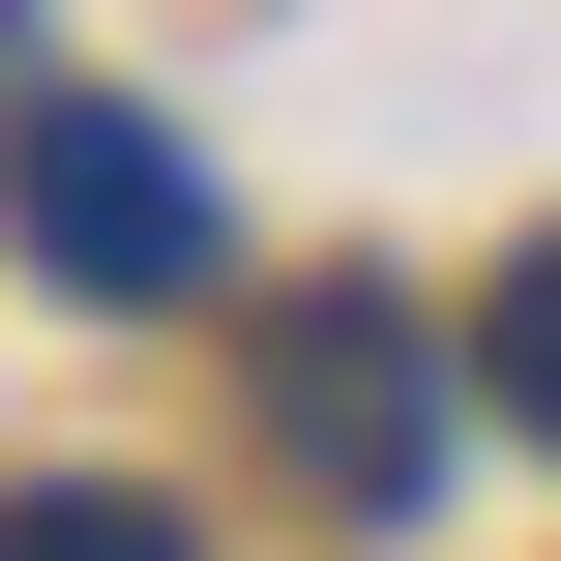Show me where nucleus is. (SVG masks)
<instances>
[{"label":"nucleus","instance_id":"nucleus-2","mask_svg":"<svg viewBox=\"0 0 561 561\" xmlns=\"http://www.w3.org/2000/svg\"><path fill=\"white\" fill-rule=\"evenodd\" d=\"M237 355H266V444H296L325 503H414V473H444V355H414V296H266Z\"/></svg>","mask_w":561,"mask_h":561},{"label":"nucleus","instance_id":"nucleus-3","mask_svg":"<svg viewBox=\"0 0 561 561\" xmlns=\"http://www.w3.org/2000/svg\"><path fill=\"white\" fill-rule=\"evenodd\" d=\"M0 561H178L148 473H0Z\"/></svg>","mask_w":561,"mask_h":561},{"label":"nucleus","instance_id":"nucleus-1","mask_svg":"<svg viewBox=\"0 0 561 561\" xmlns=\"http://www.w3.org/2000/svg\"><path fill=\"white\" fill-rule=\"evenodd\" d=\"M0 207H30V266H59V296H207V266H237L207 148H178V118H118V89H30V118H0Z\"/></svg>","mask_w":561,"mask_h":561},{"label":"nucleus","instance_id":"nucleus-4","mask_svg":"<svg viewBox=\"0 0 561 561\" xmlns=\"http://www.w3.org/2000/svg\"><path fill=\"white\" fill-rule=\"evenodd\" d=\"M473 385H503V414H533V444H561V237H533V266H503V296H473Z\"/></svg>","mask_w":561,"mask_h":561}]
</instances>
